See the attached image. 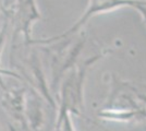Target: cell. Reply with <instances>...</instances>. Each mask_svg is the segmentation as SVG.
<instances>
[{"label":"cell","mask_w":146,"mask_h":131,"mask_svg":"<svg viewBox=\"0 0 146 131\" xmlns=\"http://www.w3.org/2000/svg\"><path fill=\"white\" fill-rule=\"evenodd\" d=\"M109 53L105 50L97 55L85 59L80 65H75L61 80L59 92L57 96V119L54 127V131H57L63 118L68 114L81 115L83 112L84 106V83L87 72L99 59H102Z\"/></svg>","instance_id":"6da1fadb"},{"label":"cell","mask_w":146,"mask_h":131,"mask_svg":"<svg viewBox=\"0 0 146 131\" xmlns=\"http://www.w3.org/2000/svg\"><path fill=\"white\" fill-rule=\"evenodd\" d=\"M146 94L141 93L130 84H118V91L113 90L107 106L98 116L111 121H130L145 118Z\"/></svg>","instance_id":"7a4b0ae2"},{"label":"cell","mask_w":146,"mask_h":131,"mask_svg":"<svg viewBox=\"0 0 146 131\" xmlns=\"http://www.w3.org/2000/svg\"><path fill=\"white\" fill-rule=\"evenodd\" d=\"M139 1L140 0H88L86 10L81 15V18L68 31H66L62 34H59V35L52 36V37L32 41L31 44L50 45V44L57 43V42H60V41H64L68 37L74 35L75 33H78L95 15L113 12V11L122 9V8H134L135 5L139 3Z\"/></svg>","instance_id":"3957f363"},{"label":"cell","mask_w":146,"mask_h":131,"mask_svg":"<svg viewBox=\"0 0 146 131\" xmlns=\"http://www.w3.org/2000/svg\"><path fill=\"white\" fill-rule=\"evenodd\" d=\"M22 88L3 90L1 103L10 117L21 126L23 131L30 130L26 116V93Z\"/></svg>","instance_id":"277c9868"},{"label":"cell","mask_w":146,"mask_h":131,"mask_svg":"<svg viewBox=\"0 0 146 131\" xmlns=\"http://www.w3.org/2000/svg\"><path fill=\"white\" fill-rule=\"evenodd\" d=\"M42 15L38 10L36 0H18L17 1V10H15V19L18 25V32H20L25 42L31 44L33 41L31 37L33 25L38 20H40Z\"/></svg>","instance_id":"5b68a950"},{"label":"cell","mask_w":146,"mask_h":131,"mask_svg":"<svg viewBox=\"0 0 146 131\" xmlns=\"http://www.w3.org/2000/svg\"><path fill=\"white\" fill-rule=\"evenodd\" d=\"M8 26H9V20H6V23L2 25L1 30H0V57H1V51H2V47H3V44H5V39H6V35H7V31H8ZM8 73L6 70L1 69L0 67V75L1 74H6ZM0 84H2V81H1V78H0Z\"/></svg>","instance_id":"8992f818"},{"label":"cell","mask_w":146,"mask_h":131,"mask_svg":"<svg viewBox=\"0 0 146 131\" xmlns=\"http://www.w3.org/2000/svg\"><path fill=\"white\" fill-rule=\"evenodd\" d=\"M57 131H75V127H74V124H73L72 115L71 114H68L67 116L63 118L62 122L60 124Z\"/></svg>","instance_id":"52a82bcc"},{"label":"cell","mask_w":146,"mask_h":131,"mask_svg":"<svg viewBox=\"0 0 146 131\" xmlns=\"http://www.w3.org/2000/svg\"><path fill=\"white\" fill-rule=\"evenodd\" d=\"M133 9H135L137 12L140 13L143 22L146 24V0H140L139 3L135 5V7H134Z\"/></svg>","instance_id":"ba28073f"},{"label":"cell","mask_w":146,"mask_h":131,"mask_svg":"<svg viewBox=\"0 0 146 131\" xmlns=\"http://www.w3.org/2000/svg\"><path fill=\"white\" fill-rule=\"evenodd\" d=\"M145 118H146V114H145Z\"/></svg>","instance_id":"9c48e42d"}]
</instances>
